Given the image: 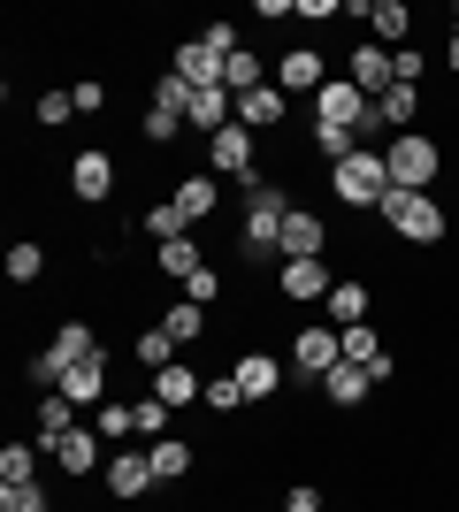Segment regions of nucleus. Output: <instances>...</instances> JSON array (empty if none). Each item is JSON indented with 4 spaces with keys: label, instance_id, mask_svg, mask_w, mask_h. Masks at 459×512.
<instances>
[{
    "label": "nucleus",
    "instance_id": "f257e3e1",
    "mask_svg": "<svg viewBox=\"0 0 459 512\" xmlns=\"http://www.w3.org/2000/svg\"><path fill=\"white\" fill-rule=\"evenodd\" d=\"M383 192H391L383 146H360V153H345V161L329 169V199H337V207H383Z\"/></svg>",
    "mask_w": 459,
    "mask_h": 512
},
{
    "label": "nucleus",
    "instance_id": "f03ea898",
    "mask_svg": "<svg viewBox=\"0 0 459 512\" xmlns=\"http://www.w3.org/2000/svg\"><path fill=\"white\" fill-rule=\"evenodd\" d=\"M284 222H291V192L284 184H253V199H245V230H238V245L253 260H268L276 245H284Z\"/></svg>",
    "mask_w": 459,
    "mask_h": 512
},
{
    "label": "nucleus",
    "instance_id": "7ed1b4c3",
    "mask_svg": "<svg viewBox=\"0 0 459 512\" xmlns=\"http://www.w3.org/2000/svg\"><path fill=\"white\" fill-rule=\"evenodd\" d=\"M383 169H391L398 192H429V184L444 176V146H437V138H421V130H406V138L383 146Z\"/></svg>",
    "mask_w": 459,
    "mask_h": 512
},
{
    "label": "nucleus",
    "instance_id": "20e7f679",
    "mask_svg": "<svg viewBox=\"0 0 459 512\" xmlns=\"http://www.w3.org/2000/svg\"><path fill=\"white\" fill-rule=\"evenodd\" d=\"M92 352H100V329H92V321H62V329L46 337V352L31 360V383H39V390H62V375L77 360H92Z\"/></svg>",
    "mask_w": 459,
    "mask_h": 512
},
{
    "label": "nucleus",
    "instance_id": "39448f33",
    "mask_svg": "<svg viewBox=\"0 0 459 512\" xmlns=\"http://www.w3.org/2000/svg\"><path fill=\"white\" fill-rule=\"evenodd\" d=\"M375 214H383V222H391L406 245H444V207H437L429 192H398V184H391Z\"/></svg>",
    "mask_w": 459,
    "mask_h": 512
},
{
    "label": "nucleus",
    "instance_id": "423d86ee",
    "mask_svg": "<svg viewBox=\"0 0 459 512\" xmlns=\"http://www.w3.org/2000/svg\"><path fill=\"white\" fill-rule=\"evenodd\" d=\"M337 360H345V329H322V321H314V329H291V375H299V383H322Z\"/></svg>",
    "mask_w": 459,
    "mask_h": 512
},
{
    "label": "nucleus",
    "instance_id": "0eeeda50",
    "mask_svg": "<svg viewBox=\"0 0 459 512\" xmlns=\"http://www.w3.org/2000/svg\"><path fill=\"white\" fill-rule=\"evenodd\" d=\"M69 199H85V207L115 199V153L108 146H77V161H69Z\"/></svg>",
    "mask_w": 459,
    "mask_h": 512
},
{
    "label": "nucleus",
    "instance_id": "6e6552de",
    "mask_svg": "<svg viewBox=\"0 0 459 512\" xmlns=\"http://www.w3.org/2000/svg\"><path fill=\"white\" fill-rule=\"evenodd\" d=\"M108 375H115V360H108V344H100L92 360H77V367L62 375V398H69L77 413H100V406H108Z\"/></svg>",
    "mask_w": 459,
    "mask_h": 512
},
{
    "label": "nucleus",
    "instance_id": "1a4fd4ad",
    "mask_svg": "<svg viewBox=\"0 0 459 512\" xmlns=\"http://www.w3.org/2000/svg\"><path fill=\"white\" fill-rule=\"evenodd\" d=\"M253 146H261V138H253L245 123L215 130V138H207V161H215V176H245V192H253V184H261V169H253Z\"/></svg>",
    "mask_w": 459,
    "mask_h": 512
},
{
    "label": "nucleus",
    "instance_id": "9d476101",
    "mask_svg": "<svg viewBox=\"0 0 459 512\" xmlns=\"http://www.w3.org/2000/svg\"><path fill=\"white\" fill-rule=\"evenodd\" d=\"M368 92H360V85H352V77H329V85L322 92H314V123H337V130H360V123H368Z\"/></svg>",
    "mask_w": 459,
    "mask_h": 512
},
{
    "label": "nucleus",
    "instance_id": "9b49d317",
    "mask_svg": "<svg viewBox=\"0 0 459 512\" xmlns=\"http://www.w3.org/2000/svg\"><path fill=\"white\" fill-rule=\"evenodd\" d=\"M54 467H62L69 482H85V474H108V436H100V428H69L62 444H54Z\"/></svg>",
    "mask_w": 459,
    "mask_h": 512
},
{
    "label": "nucleus",
    "instance_id": "f8f14e48",
    "mask_svg": "<svg viewBox=\"0 0 459 512\" xmlns=\"http://www.w3.org/2000/svg\"><path fill=\"white\" fill-rule=\"evenodd\" d=\"M100 482H108L115 505H138L146 490H161V482H153V459H146V451H108V474H100Z\"/></svg>",
    "mask_w": 459,
    "mask_h": 512
},
{
    "label": "nucleus",
    "instance_id": "ddd939ff",
    "mask_svg": "<svg viewBox=\"0 0 459 512\" xmlns=\"http://www.w3.org/2000/svg\"><path fill=\"white\" fill-rule=\"evenodd\" d=\"M322 85H329V62H322V46H291L284 62H276V92H284V100H291V92H306V100H314Z\"/></svg>",
    "mask_w": 459,
    "mask_h": 512
},
{
    "label": "nucleus",
    "instance_id": "4468645a",
    "mask_svg": "<svg viewBox=\"0 0 459 512\" xmlns=\"http://www.w3.org/2000/svg\"><path fill=\"white\" fill-rule=\"evenodd\" d=\"M230 375H238L245 406H268V398L284 390V360H268V352H238V360H230Z\"/></svg>",
    "mask_w": 459,
    "mask_h": 512
},
{
    "label": "nucleus",
    "instance_id": "2eb2a0df",
    "mask_svg": "<svg viewBox=\"0 0 459 512\" xmlns=\"http://www.w3.org/2000/svg\"><path fill=\"white\" fill-rule=\"evenodd\" d=\"M276 291H284L291 306H314V299L337 291V276H329L322 260H284V268H276Z\"/></svg>",
    "mask_w": 459,
    "mask_h": 512
},
{
    "label": "nucleus",
    "instance_id": "dca6fc26",
    "mask_svg": "<svg viewBox=\"0 0 459 512\" xmlns=\"http://www.w3.org/2000/svg\"><path fill=\"white\" fill-rule=\"evenodd\" d=\"M322 253H329V222H322V214H306V207H291L276 260H322Z\"/></svg>",
    "mask_w": 459,
    "mask_h": 512
},
{
    "label": "nucleus",
    "instance_id": "f3484780",
    "mask_svg": "<svg viewBox=\"0 0 459 512\" xmlns=\"http://www.w3.org/2000/svg\"><path fill=\"white\" fill-rule=\"evenodd\" d=\"M345 77H352V85H360V92H368V100H383V92H391L398 85V62H391V54H383V46H352V62H345Z\"/></svg>",
    "mask_w": 459,
    "mask_h": 512
},
{
    "label": "nucleus",
    "instance_id": "a211bd4d",
    "mask_svg": "<svg viewBox=\"0 0 459 512\" xmlns=\"http://www.w3.org/2000/svg\"><path fill=\"white\" fill-rule=\"evenodd\" d=\"M345 360H352V367H368V375H375V390H383V383H391V375H398L391 344L375 337V321H360V329H345Z\"/></svg>",
    "mask_w": 459,
    "mask_h": 512
},
{
    "label": "nucleus",
    "instance_id": "6ab92c4d",
    "mask_svg": "<svg viewBox=\"0 0 459 512\" xmlns=\"http://www.w3.org/2000/svg\"><path fill=\"white\" fill-rule=\"evenodd\" d=\"M176 77H184V85H222V69H230V54H215V46H207V39H184V46H176Z\"/></svg>",
    "mask_w": 459,
    "mask_h": 512
},
{
    "label": "nucleus",
    "instance_id": "aec40b11",
    "mask_svg": "<svg viewBox=\"0 0 459 512\" xmlns=\"http://www.w3.org/2000/svg\"><path fill=\"white\" fill-rule=\"evenodd\" d=\"M314 390H322V398H329L337 413H352V406H360V398L375 390V375H368V367H352V360H337V367H329V375H322Z\"/></svg>",
    "mask_w": 459,
    "mask_h": 512
},
{
    "label": "nucleus",
    "instance_id": "412c9836",
    "mask_svg": "<svg viewBox=\"0 0 459 512\" xmlns=\"http://www.w3.org/2000/svg\"><path fill=\"white\" fill-rule=\"evenodd\" d=\"M329 329H360V321H368V306H375V291L360 276H337V291H329Z\"/></svg>",
    "mask_w": 459,
    "mask_h": 512
},
{
    "label": "nucleus",
    "instance_id": "4be33fe9",
    "mask_svg": "<svg viewBox=\"0 0 459 512\" xmlns=\"http://www.w3.org/2000/svg\"><path fill=\"white\" fill-rule=\"evenodd\" d=\"M284 115H291V100L276 85H261V92H238V123L261 138V130H284Z\"/></svg>",
    "mask_w": 459,
    "mask_h": 512
},
{
    "label": "nucleus",
    "instance_id": "5701e85b",
    "mask_svg": "<svg viewBox=\"0 0 459 512\" xmlns=\"http://www.w3.org/2000/svg\"><path fill=\"white\" fill-rule=\"evenodd\" d=\"M153 398H161L169 413H176V406H199V398H207V375L176 360V367H161V375H153Z\"/></svg>",
    "mask_w": 459,
    "mask_h": 512
},
{
    "label": "nucleus",
    "instance_id": "b1692460",
    "mask_svg": "<svg viewBox=\"0 0 459 512\" xmlns=\"http://www.w3.org/2000/svg\"><path fill=\"white\" fill-rule=\"evenodd\" d=\"M69 428H77V406H69L62 390H46V398H39V421H31V444H46V451H54V444L69 436Z\"/></svg>",
    "mask_w": 459,
    "mask_h": 512
},
{
    "label": "nucleus",
    "instance_id": "393cba45",
    "mask_svg": "<svg viewBox=\"0 0 459 512\" xmlns=\"http://www.w3.org/2000/svg\"><path fill=\"white\" fill-rule=\"evenodd\" d=\"M153 459V482H184V474L199 467V444H184V436H161V444H146Z\"/></svg>",
    "mask_w": 459,
    "mask_h": 512
},
{
    "label": "nucleus",
    "instance_id": "a878e982",
    "mask_svg": "<svg viewBox=\"0 0 459 512\" xmlns=\"http://www.w3.org/2000/svg\"><path fill=\"white\" fill-rule=\"evenodd\" d=\"M368 31H375V46H406L414 8H406V0H368Z\"/></svg>",
    "mask_w": 459,
    "mask_h": 512
},
{
    "label": "nucleus",
    "instance_id": "bb28decb",
    "mask_svg": "<svg viewBox=\"0 0 459 512\" xmlns=\"http://www.w3.org/2000/svg\"><path fill=\"white\" fill-rule=\"evenodd\" d=\"M169 199H176L184 214H192V230H207V214L222 207V184H215V176H184V184H176Z\"/></svg>",
    "mask_w": 459,
    "mask_h": 512
},
{
    "label": "nucleus",
    "instance_id": "cd10ccee",
    "mask_svg": "<svg viewBox=\"0 0 459 512\" xmlns=\"http://www.w3.org/2000/svg\"><path fill=\"white\" fill-rule=\"evenodd\" d=\"M176 352H184V344H176L169 329H161V321H153V329H138V337H131V360L146 367V375H161V367H176Z\"/></svg>",
    "mask_w": 459,
    "mask_h": 512
},
{
    "label": "nucleus",
    "instance_id": "c85d7f7f",
    "mask_svg": "<svg viewBox=\"0 0 459 512\" xmlns=\"http://www.w3.org/2000/svg\"><path fill=\"white\" fill-rule=\"evenodd\" d=\"M138 230H146L153 245H176V237H192V214L176 207V199H161V207H146V214H138Z\"/></svg>",
    "mask_w": 459,
    "mask_h": 512
},
{
    "label": "nucleus",
    "instance_id": "c756f323",
    "mask_svg": "<svg viewBox=\"0 0 459 512\" xmlns=\"http://www.w3.org/2000/svg\"><path fill=\"white\" fill-rule=\"evenodd\" d=\"M375 107H383V130H398V138H406V130H414V115H421V85H391Z\"/></svg>",
    "mask_w": 459,
    "mask_h": 512
},
{
    "label": "nucleus",
    "instance_id": "7c9ffc66",
    "mask_svg": "<svg viewBox=\"0 0 459 512\" xmlns=\"http://www.w3.org/2000/svg\"><path fill=\"white\" fill-rule=\"evenodd\" d=\"M39 451H46V444H8V451H0V490L39 482Z\"/></svg>",
    "mask_w": 459,
    "mask_h": 512
},
{
    "label": "nucleus",
    "instance_id": "2f4dec72",
    "mask_svg": "<svg viewBox=\"0 0 459 512\" xmlns=\"http://www.w3.org/2000/svg\"><path fill=\"white\" fill-rule=\"evenodd\" d=\"M161 329H169L176 344H199V337H207V306H192V299H176L169 314H161Z\"/></svg>",
    "mask_w": 459,
    "mask_h": 512
},
{
    "label": "nucleus",
    "instance_id": "473e14b6",
    "mask_svg": "<svg viewBox=\"0 0 459 512\" xmlns=\"http://www.w3.org/2000/svg\"><path fill=\"white\" fill-rule=\"evenodd\" d=\"M146 107H169V115H192V85H184L176 69H161V77L146 85Z\"/></svg>",
    "mask_w": 459,
    "mask_h": 512
},
{
    "label": "nucleus",
    "instance_id": "72a5a7b5",
    "mask_svg": "<svg viewBox=\"0 0 459 512\" xmlns=\"http://www.w3.org/2000/svg\"><path fill=\"white\" fill-rule=\"evenodd\" d=\"M92 428H100L108 444H131V436H138V406H123V398H108V406L92 413Z\"/></svg>",
    "mask_w": 459,
    "mask_h": 512
},
{
    "label": "nucleus",
    "instance_id": "f704fd0d",
    "mask_svg": "<svg viewBox=\"0 0 459 512\" xmlns=\"http://www.w3.org/2000/svg\"><path fill=\"white\" fill-rule=\"evenodd\" d=\"M222 85L230 92H261L268 77H261V54H253V46H238V54H230V69H222Z\"/></svg>",
    "mask_w": 459,
    "mask_h": 512
},
{
    "label": "nucleus",
    "instance_id": "c9c22d12",
    "mask_svg": "<svg viewBox=\"0 0 459 512\" xmlns=\"http://www.w3.org/2000/svg\"><path fill=\"white\" fill-rule=\"evenodd\" d=\"M199 406H207V413H222V421H230V413L245 406V390H238V375H230V367H222V375H207V398H199Z\"/></svg>",
    "mask_w": 459,
    "mask_h": 512
},
{
    "label": "nucleus",
    "instance_id": "e433bc0d",
    "mask_svg": "<svg viewBox=\"0 0 459 512\" xmlns=\"http://www.w3.org/2000/svg\"><path fill=\"white\" fill-rule=\"evenodd\" d=\"M153 253H161V276H176V283L192 276V268H207V260H199V245H192V237H176V245H153Z\"/></svg>",
    "mask_w": 459,
    "mask_h": 512
},
{
    "label": "nucleus",
    "instance_id": "4c0bfd02",
    "mask_svg": "<svg viewBox=\"0 0 459 512\" xmlns=\"http://www.w3.org/2000/svg\"><path fill=\"white\" fill-rule=\"evenodd\" d=\"M314 146H322V161L337 169L345 153H360V130H337V123H314Z\"/></svg>",
    "mask_w": 459,
    "mask_h": 512
},
{
    "label": "nucleus",
    "instance_id": "58836bf2",
    "mask_svg": "<svg viewBox=\"0 0 459 512\" xmlns=\"http://www.w3.org/2000/svg\"><path fill=\"white\" fill-rule=\"evenodd\" d=\"M31 115H39V123H46V130H62V123H69V115H77V92H69V85H54V92H39V107H31Z\"/></svg>",
    "mask_w": 459,
    "mask_h": 512
},
{
    "label": "nucleus",
    "instance_id": "ea45409f",
    "mask_svg": "<svg viewBox=\"0 0 459 512\" xmlns=\"http://www.w3.org/2000/svg\"><path fill=\"white\" fill-rule=\"evenodd\" d=\"M8 276H16V283H39V276H46V253L31 245V237H23V245H8Z\"/></svg>",
    "mask_w": 459,
    "mask_h": 512
},
{
    "label": "nucleus",
    "instance_id": "a19ab883",
    "mask_svg": "<svg viewBox=\"0 0 459 512\" xmlns=\"http://www.w3.org/2000/svg\"><path fill=\"white\" fill-rule=\"evenodd\" d=\"M176 291H184L192 306H215V299H222V276H215V268H192V276L176 283Z\"/></svg>",
    "mask_w": 459,
    "mask_h": 512
},
{
    "label": "nucleus",
    "instance_id": "79ce46f5",
    "mask_svg": "<svg viewBox=\"0 0 459 512\" xmlns=\"http://www.w3.org/2000/svg\"><path fill=\"white\" fill-rule=\"evenodd\" d=\"M0 512H54V497L39 482H23V490H0Z\"/></svg>",
    "mask_w": 459,
    "mask_h": 512
},
{
    "label": "nucleus",
    "instance_id": "37998d69",
    "mask_svg": "<svg viewBox=\"0 0 459 512\" xmlns=\"http://www.w3.org/2000/svg\"><path fill=\"white\" fill-rule=\"evenodd\" d=\"M176 130H192L184 115H169V107H146V146H169Z\"/></svg>",
    "mask_w": 459,
    "mask_h": 512
},
{
    "label": "nucleus",
    "instance_id": "c03bdc74",
    "mask_svg": "<svg viewBox=\"0 0 459 512\" xmlns=\"http://www.w3.org/2000/svg\"><path fill=\"white\" fill-rule=\"evenodd\" d=\"M138 436H146V444L169 436V406H161V398H138Z\"/></svg>",
    "mask_w": 459,
    "mask_h": 512
},
{
    "label": "nucleus",
    "instance_id": "a18cd8bd",
    "mask_svg": "<svg viewBox=\"0 0 459 512\" xmlns=\"http://www.w3.org/2000/svg\"><path fill=\"white\" fill-rule=\"evenodd\" d=\"M391 62H398V85H421V77H429V54H421V46H398Z\"/></svg>",
    "mask_w": 459,
    "mask_h": 512
},
{
    "label": "nucleus",
    "instance_id": "49530a36",
    "mask_svg": "<svg viewBox=\"0 0 459 512\" xmlns=\"http://www.w3.org/2000/svg\"><path fill=\"white\" fill-rule=\"evenodd\" d=\"M69 92H77V115H100V107H108V85H92V77H77Z\"/></svg>",
    "mask_w": 459,
    "mask_h": 512
},
{
    "label": "nucleus",
    "instance_id": "de8ad7c7",
    "mask_svg": "<svg viewBox=\"0 0 459 512\" xmlns=\"http://www.w3.org/2000/svg\"><path fill=\"white\" fill-rule=\"evenodd\" d=\"M284 512H322V490H314V482H291V497H284Z\"/></svg>",
    "mask_w": 459,
    "mask_h": 512
},
{
    "label": "nucleus",
    "instance_id": "09e8293b",
    "mask_svg": "<svg viewBox=\"0 0 459 512\" xmlns=\"http://www.w3.org/2000/svg\"><path fill=\"white\" fill-rule=\"evenodd\" d=\"M444 69H452V77H459V31H452V46H444Z\"/></svg>",
    "mask_w": 459,
    "mask_h": 512
},
{
    "label": "nucleus",
    "instance_id": "8fccbe9b",
    "mask_svg": "<svg viewBox=\"0 0 459 512\" xmlns=\"http://www.w3.org/2000/svg\"><path fill=\"white\" fill-rule=\"evenodd\" d=\"M452 31H459V0H452Z\"/></svg>",
    "mask_w": 459,
    "mask_h": 512
},
{
    "label": "nucleus",
    "instance_id": "3c124183",
    "mask_svg": "<svg viewBox=\"0 0 459 512\" xmlns=\"http://www.w3.org/2000/svg\"><path fill=\"white\" fill-rule=\"evenodd\" d=\"M276 512H284V505H276Z\"/></svg>",
    "mask_w": 459,
    "mask_h": 512
}]
</instances>
